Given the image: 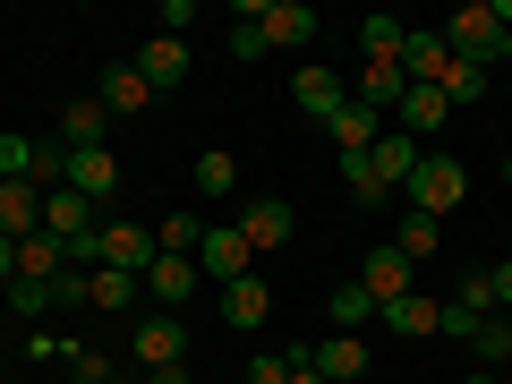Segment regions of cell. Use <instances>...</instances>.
<instances>
[{"mask_svg": "<svg viewBox=\"0 0 512 384\" xmlns=\"http://www.w3.org/2000/svg\"><path fill=\"white\" fill-rule=\"evenodd\" d=\"M146 384H197V376H188V367H154Z\"/></svg>", "mask_w": 512, "mask_h": 384, "instance_id": "43", "label": "cell"}, {"mask_svg": "<svg viewBox=\"0 0 512 384\" xmlns=\"http://www.w3.org/2000/svg\"><path fill=\"white\" fill-rule=\"evenodd\" d=\"M94 103H103V111H146L154 86H146V69H137V60H111L103 86H94Z\"/></svg>", "mask_w": 512, "mask_h": 384, "instance_id": "19", "label": "cell"}, {"mask_svg": "<svg viewBox=\"0 0 512 384\" xmlns=\"http://www.w3.org/2000/svg\"><path fill=\"white\" fill-rule=\"evenodd\" d=\"M359 282H367V299H376V308H393V299H410V291H419V265H410V256L393 248V239H384V248H367Z\"/></svg>", "mask_w": 512, "mask_h": 384, "instance_id": "6", "label": "cell"}, {"mask_svg": "<svg viewBox=\"0 0 512 384\" xmlns=\"http://www.w3.org/2000/svg\"><path fill=\"white\" fill-rule=\"evenodd\" d=\"M248 9H256V26H265V52H274V43L282 52H308V43L325 35V18H316L308 0H248Z\"/></svg>", "mask_w": 512, "mask_h": 384, "instance_id": "5", "label": "cell"}, {"mask_svg": "<svg viewBox=\"0 0 512 384\" xmlns=\"http://www.w3.org/2000/svg\"><path fill=\"white\" fill-rule=\"evenodd\" d=\"M342 180H350V205H384V197H393V188L376 180V163H367V154H359V163H342Z\"/></svg>", "mask_w": 512, "mask_h": 384, "instance_id": "34", "label": "cell"}, {"mask_svg": "<svg viewBox=\"0 0 512 384\" xmlns=\"http://www.w3.org/2000/svg\"><path fill=\"white\" fill-rule=\"evenodd\" d=\"M0 231H9V239H35L43 231V188L35 180H0Z\"/></svg>", "mask_w": 512, "mask_h": 384, "instance_id": "18", "label": "cell"}, {"mask_svg": "<svg viewBox=\"0 0 512 384\" xmlns=\"http://www.w3.org/2000/svg\"><path fill=\"white\" fill-rule=\"evenodd\" d=\"M444 43H453L461 60H478V69H495V52H504V9H495V0H461L453 26H444Z\"/></svg>", "mask_w": 512, "mask_h": 384, "instance_id": "1", "label": "cell"}, {"mask_svg": "<svg viewBox=\"0 0 512 384\" xmlns=\"http://www.w3.org/2000/svg\"><path fill=\"white\" fill-rule=\"evenodd\" d=\"M308 367H316L325 384H359L367 367H376V350H367V333H325V342L308 350Z\"/></svg>", "mask_w": 512, "mask_h": 384, "instance_id": "7", "label": "cell"}, {"mask_svg": "<svg viewBox=\"0 0 512 384\" xmlns=\"http://www.w3.org/2000/svg\"><path fill=\"white\" fill-rule=\"evenodd\" d=\"M504 188H512V154H504Z\"/></svg>", "mask_w": 512, "mask_h": 384, "instance_id": "46", "label": "cell"}, {"mask_svg": "<svg viewBox=\"0 0 512 384\" xmlns=\"http://www.w3.org/2000/svg\"><path fill=\"white\" fill-rule=\"evenodd\" d=\"M60 274H69V248H60L52 231L18 239V282H60Z\"/></svg>", "mask_w": 512, "mask_h": 384, "instance_id": "22", "label": "cell"}, {"mask_svg": "<svg viewBox=\"0 0 512 384\" xmlns=\"http://www.w3.org/2000/svg\"><path fill=\"white\" fill-rule=\"evenodd\" d=\"M384 128H393V120H384V111H367L359 94H350V103H342V111H333V120H325V137H333V154H342V163H359V154L376 146Z\"/></svg>", "mask_w": 512, "mask_h": 384, "instance_id": "8", "label": "cell"}, {"mask_svg": "<svg viewBox=\"0 0 512 384\" xmlns=\"http://www.w3.org/2000/svg\"><path fill=\"white\" fill-rule=\"evenodd\" d=\"M103 120H111V111L94 103V94H86V103H69V111H60V154H86V146H103Z\"/></svg>", "mask_w": 512, "mask_h": 384, "instance_id": "23", "label": "cell"}, {"mask_svg": "<svg viewBox=\"0 0 512 384\" xmlns=\"http://www.w3.org/2000/svg\"><path fill=\"white\" fill-rule=\"evenodd\" d=\"M35 163H43L35 137H9V128H0V180H35Z\"/></svg>", "mask_w": 512, "mask_h": 384, "instance_id": "32", "label": "cell"}, {"mask_svg": "<svg viewBox=\"0 0 512 384\" xmlns=\"http://www.w3.org/2000/svg\"><path fill=\"white\" fill-rule=\"evenodd\" d=\"M291 384H325V376H316V367H308V350H299V367H291Z\"/></svg>", "mask_w": 512, "mask_h": 384, "instance_id": "44", "label": "cell"}, {"mask_svg": "<svg viewBox=\"0 0 512 384\" xmlns=\"http://www.w3.org/2000/svg\"><path fill=\"white\" fill-rule=\"evenodd\" d=\"M137 69H146V86H154V94L188 86V35H154L146 52H137Z\"/></svg>", "mask_w": 512, "mask_h": 384, "instance_id": "17", "label": "cell"}, {"mask_svg": "<svg viewBox=\"0 0 512 384\" xmlns=\"http://www.w3.org/2000/svg\"><path fill=\"white\" fill-rule=\"evenodd\" d=\"M248 265H256V248L239 239V222H231V231H205V239H197V274H205V282H222V291H231Z\"/></svg>", "mask_w": 512, "mask_h": 384, "instance_id": "10", "label": "cell"}, {"mask_svg": "<svg viewBox=\"0 0 512 384\" xmlns=\"http://www.w3.org/2000/svg\"><path fill=\"white\" fill-rule=\"evenodd\" d=\"M376 325L384 333H402V342H436V325H444V299H393V308H376Z\"/></svg>", "mask_w": 512, "mask_h": 384, "instance_id": "15", "label": "cell"}, {"mask_svg": "<svg viewBox=\"0 0 512 384\" xmlns=\"http://www.w3.org/2000/svg\"><path fill=\"white\" fill-rule=\"evenodd\" d=\"M444 120H453V103H444L436 86H410V94H402V111H393V128H402V137H419V146L436 137Z\"/></svg>", "mask_w": 512, "mask_h": 384, "instance_id": "21", "label": "cell"}, {"mask_svg": "<svg viewBox=\"0 0 512 384\" xmlns=\"http://www.w3.org/2000/svg\"><path fill=\"white\" fill-rule=\"evenodd\" d=\"M146 299H197V256H154L146 265Z\"/></svg>", "mask_w": 512, "mask_h": 384, "instance_id": "24", "label": "cell"}, {"mask_svg": "<svg viewBox=\"0 0 512 384\" xmlns=\"http://www.w3.org/2000/svg\"><path fill=\"white\" fill-rule=\"evenodd\" d=\"M103 376H120L103 350H69V384H103Z\"/></svg>", "mask_w": 512, "mask_h": 384, "instance_id": "38", "label": "cell"}, {"mask_svg": "<svg viewBox=\"0 0 512 384\" xmlns=\"http://www.w3.org/2000/svg\"><path fill=\"white\" fill-rule=\"evenodd\" d=\"M461 308L487 316V308H495V282H487V274H470V282H461Z\"/></svg>", "mask_w": 512, "mask_h": 384, "instance_id": "40", "label": "cell"}, {"mask_svg": "<svg viewBox=\"0 0 512 384\" xmlns=\"http://www.w3.org/2000/svg\"><path fill=\"white\" fill-rule=\"evenodd\" d=\"M504 103H512V77H504Z\"/></svg>", "mask_w": 512, "mask_h": 384, "instance_id": "47", "label": "cell"}, {"mask_svg": "<svg viewBox=\"0 0 512 384\" xmlns=\"http://www.w3.org/2000/svg\"><path fill=\"white\" fill-rule=\"evenodd\" d=\"M60 384H69V376H60Z\"/></svg>", "mask_w": 512, "mask_h": 384, "instance_id": "49", "label": "cell"}, {"mask_svg": "<svg viewBox=\"0 0 512 384\" xmlns=\"http://www.w3.org/2000/svg\"><path fill=\"white\" fill-rule=\"evenodd\" d=\"M478 325H487V316H478V308H461V299H444V325H436V333H453V342L470 350V333H478Z\"/></svg>", "mask_w": 512, "mask_h": 384, "instance_id": "37", "label": "cell"}, {"mask_svg": "<svg viewBox=\"0 0 512 384\" xmlns=\"http://www.w3.org/2000/svg\"><path fill=\"white\" fill-rule=\"evenodd\" d=\"M325 316H333V333H359V325H376V299H367V282H342V291L325 299Z\"/></svg>", "mask_w": 512, "mask_h": 384, "instance_id": "26", "label": "cell"}, {"mask_svg": "<svg viewBox=\"0 0 512 384\" xmlns=\"http://www.w3.org/2000/svg\"><path fill=\"white\" fill-rule=\"evenodd\" d=\"M291 103H299V111H308V120H333V111H342V103H350V86H342V77H333V69H325V60H308V69H299V77H291Z\"/></svg>", "mask_w": 512, "mask_h": 384, "instance_id": "12", "label": "cell"}, {"mask_svg": "<svg viewBox=\"0 0 512 384\" xmlns=\"http://www.w3.org/2000/svg\"><path fill=\"white\" fill-rule=\"evenodd\" d=\"M291 367H299V350H274V359L248 367V384H291Z\"/></svg>", "mask_w": 512, "mask_h": 384, "instance_id": "39", "label": "cell"}, {"mask_svg": "<svg viewBox=\"0 0 512 384\" xmlns=\"http://www.w3.org/2000/svg\"><path fill=\"white\" fill-rule=\"evenodd\" d=\"M9 274H18V239L0 231V282H9Z\"/></svg>", "mask_w": 512, "mask_h": 384, "instance_id": "42", "label": "cell"}, {"mask_svg": "<svg viewBox=\"0 0 512 384\" xmlns=\"http://www.w3.org/2000/svg\"><path fill=\"white\" fill-rule=\"evenodd\" d=\"M444 60H453L444 26H410V43H402V77H410V86H436V77H444Z\"/></svg>", "mask_w": 512, "mask_h": 384, "instance_id": "16", "label": "cell"}, {"mask_svg": "<svg viewBox=\"0 0 512 384\" xmlns=\"http://www.w3.org/2000/svg\"><path fill=\"white\" fill-rule=\"evenodd\" d=\"M128 359L146 367V376H154V367H188V325H180L171 308L137 316V333H128Z\"/></svg>", "mask_w": 512, "mask_h": 384, "instance_id": "3", "label": "cell"}, {"mask_svg": "<svg viewBox=\"0 0 512 384\" xmlns=\"http://www.w3.org/2000/svg\"><path fill=\"white\" fill-rule=\"evenodd\" d=\"M77 299H86V274H77V265H69V274L52 282V308H77Z\"/></svg>", "mask_w": 512, "mask_h": 384, "instance_id": "41", "label": "cell"}, {"mask_svg": "<svg viewBox=\"0 0 512 384\" xmlns=\"http://www.w3.org/2000/svg\"><path fill=\"white\" fill-rule=\"evenodd\" d=\"M265 316H274V291H265L256 274H239L231 291H222V325H231V333H256Z\"/></svg>", "mask_w": 512, "mask_h": 384, "instance_id": "20", "label": "cell"}, {"mask_svg": "<svg viewBox=\"0 0 512 384\" xmlns=\"http://www.w3.org/2000/svg\"><path fill=\"white\" fill-rule=\"evenodd\" d=\"M461 384H504V376H495V367H470V376H461Z\"/></svg>", "mask_w": 512, "mask_h": 384, "instance_id": "45", "label": "cell"}, {"mask_svg": "<svg viewBox=\"0 0 512 384\" xmlns=\"http://www.w3.org/2000/svg\"><path fill=\"white\" fill-rule=\"evenodd\" d=\"M103 384H128V376H103Z\"/></svg>", "mask_w": 512, "mask_h": 384, "instance_id": "48", "label": "cell"}, {"mask_svg": "<svg viewBox=\"0 0 512 384\" xmlns=\"http://www.w3.org/2000/svg\"><path fill=\"white\" fill-rule=\"evenodd\" d=\"M197 239H205V222H197V214H171V222H154V248H163V256H197Z\"/></svg>", "mask_w": 512, "mask_h": 384, "instance_id": "30", "label": "cell"}, {"mask_svg": "<svg viewBox=\"0 0 512 384\" xmlns=\"http://www.w3.org/2000/svg\"><path fill=\"white\" fill-rule=\"evenodd\" d=\"M470 350H478L487 367H495V359H512V316H487V325L470 333Z\"/></svg>", "mask_w": 512, "mask_h": 384, "instance_id": "35", "label": "cell"}, {"mask_svg": "<svg viewBox=\"0 0 512 384\" xmlns=\"http://www.w3.org/2000/svg\"><path fill=\"white\" fill-rule=\"evenodd\" d=\"M461 197H470V171H461L453 154H427V163L410 171V214H436V222H444Z\"/></svg>", "mask_w": 512, "mask_h": 384, "instance_id": "2", "label": "cell"}, {"mask_svg": "<svg viewBox=\"0 0 512 384\" xmlns=\"http://www.w3.org/2000/svg\"><path fill=\"white\" fill-rule=\"evenodd\" d=\"M367 163H376V180H384V188H410V171L427 163V146H419V137H402V128H384L376 146H367Z\"/></svg>", "mask_w": 512, "mask_h": 384, "instance_id": "13", "label": "cell"}, {"mask_svg": "<svg viewBox=\"0 0 512 384\" xmlns=\"http://www.w3.org/2000/svg\"><path fill=\"white\" fill-rule=\"evenodd\" d=\"M0 299H9L26 325H35V316H52V282H18V274H9V282H0Z\"/></svg>", "mask_w": 512, "mask_h": 384, "instance_id": "33", "label": "cell"}, {"mask_svg": "<svg viewBox=\"0 0 512 384\" xmlns=\"http://www.w3.org/2000/svg\"><path fill=\"white\" fill-rule=\"evenodd\" d=\"M231 188H239V163H231V154H197V197H231Z\"/></svg>", "mask_w": 512, "mask_h": 384, "instance_id": "31", "label": "cell"}, {"mask_svg": "<svg viewBox=\"0 0 512 384\" xmlns=\"http://www.w3.org/2000/svg\"><path fill=\"white\" fill-rule=\"evenodd\" d=\"M291 222H299V214H291V197H256L248 214H239V239L265 256V248H282V239H291Z\"/></svg>", "mask_w": 512, "mask_h": 384, "instance_id": "14", "label": "cell"}, {"mask_svg": "<svg viewBox=\"0 0 512 384\" xmlns=\"http://www.w3.org/2000/svg\"><path fill=\"white\" fill-rule=\"evenodd\" d=\"M436 94H444V103H453V111H461V103H478V94H487V69L453 52V60H444V77H436Z\"/></svg>", "mask_w": 512, "mask_h": 384, "instance_id": "27", "label": "cell"}, {"mask_svg": "<svg viewBox=\"0 0 512 384\" xmlns=\"http://www.w3.org/2000/svg\"><path fill=\"white\" fill-rule=\"evenodd\" d=\"M154 256H163V248H154L146 222H120V214H111L103 231H94V265H111V274H137V282H146Z\"/></svg>", "mask_w": 512, "mask_h": 384, "instance_id": "4", "label": "cell"}, {"mask_svg": "<svg viewBox=\"0 0 512 384\" xmlns=\"http://www.w3.org/2000/svg\"><path fill=\"white\" fill-rule=\"evenodd\" d=\"M43 231H52L60 248H69V239H86V231H103V205H94V197H77V188L60 180L52 197H43Z\"/></svg>", "mask_w": 512, "mask_h": 384, "instance_id": "9", "label": "cell"}, {"mask_svg": "<svg viewBox=\"0 0 512 384\" xmlns=\"http://www.w3.org/2000/svg\"><path fill=\"white\" fill-rule=\"evenodd\" d=\"M137 299H146V282H137V274H111V265H94V274H86V308H137Z\"/></svg>", "mask_w": 512, "mask_h": 384, "instance_id": "25", "label": "cell"}, {"mask_svg": "<svg viewBox=\"0 0 512 384\" xmlns=\"http://www.w3.org/2000/svg\"><path fill=\"white\" fill-rule=\"evenodd\" d=\"M436 239H444L436 214H402V222H393V248H402L410 265H427V256H436Z\"/></svg>", "mask_w": 512, "mask_h": 384, "instance_id": "28", "label": "cell"}, {"mask_svg": "<svg viewBox=\"0 0 512 384\" xmlns=\"http://www.w3.org/2000/svg\"><path fill=\"white\" fill-rule=\"evenodd\" d=\"M69 188H77V197H94V205H111V197H120V154H111V146L69 154Z\"/></svg>", "mask_w": 512, "mask_h": 384, "instance_id": "11", "label": "cell"}, {"mask_svg": "<svg viewBox=\"0 0 512 384\" xmlns=\"http://www.w3.org/2000/svg\"><path fill=\"white\" fill-rule=\"evenodd\" d=\"M231 60H265V26H256V9H239V26H231Z\"/></svg>", "mask_w": 512, "mask_h": 384, "instance_id": "36", "label": "cell"}, {"mask_svg": "<svg viewBox=\"0 0 512 384\" xmlns=\"http://www.w3.org/2000/svg\"><path fill=\"white\" fill-rule=\"evenodd\" d=\"M402 43H410L402 18H384V9H376V18H359V52L367 60H402Z\"/></svg>", "mask_w": 512, "mask_h": 384, "instance_id": "29", "label": "cell"}]
</instances>
